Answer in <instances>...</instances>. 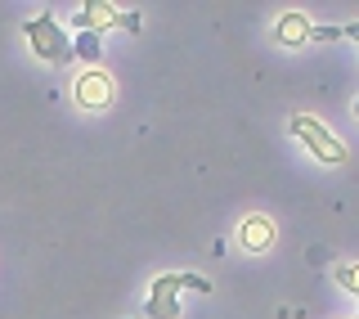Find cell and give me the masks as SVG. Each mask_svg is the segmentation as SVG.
I'll return each mask as SVG.
<instances>
[{
  "instance_id": "obj_1",
  "label": "cell",
  "mask_w": 359,
  "mask_h": 319,
  "mask_svg": "<svg viewBox=\"0 0 359 319\" xmlns=\"http://www.w3.org/2000/svg\"><path fill=\"white\" fill-rule=\"evenodd\" d=\"M22 37H27L32 54H36L41 63H54V67L72 63V37L63 32V22L54 18V14H36V18H27V22H22Z\"/></svg>"
},
{
  "instance_id": "obj_2",
  "label": "cell",
  "mask_w": 359,
  "mask_h": 319,
  "mask_svg": "<svg viewBox=\"0 0 359 319\" xmlns=\"http://www.w3.org/2000/svg\"><path fill=\"white\" fill-rule=\"evenodd\" d=\"M287 131L310 149V157H319V162H328V167H341V162H346V144L337 140V135L323 126L319 117H310V112H297V117L287 122Z\"/></svg>"
},
{
  "instance_id": "obj_3",
  "label": "cell",
  "mask_w": 359,
  "mask_h": 319,
  "mask_svg": "<svg viewBox=\"0 0 359 319\" xmlns=\"http://www.w3.org/2000/svg\"><path fill=\"white\" fill-rule=\"evenodd\" d=\"M72 27L76 32H108V27H126V32H140V14H121L117 5H108V0H90L72 14Z\"/></svg>"
},
{
  "instance_id": "obj_4",
  "label": "cell",
  "mask_w": 359,
  "mask_h": 319,
  "mask_svg": "<svg viewBox=\"0 0 359 319\" xmlns=\"http://www.w3.org/2000/svg\"><path fill=\"white\" fill-rule=\"evenodd\" d=\"M72 99H76V108H86V112H104L112 99H117V86H112V77L104 67H86L72 82Z\"/></svg>"
},
{
  "instance_id": "obj_5",
  "label": "cell",
  "mask_w": 359,
  "mask_h": 319,
  "mask_svg": "<svg viewBox=\"0 0 359 319\" xmlns=\"http://www.w3.org/2000/svg\"><path fill=\"white\" fill-rule=\"evenodd\" d=\"M180 275H157L149 288V301H144V315L149 319H180Z\"/></svg>"
},
{
  "instance_id": "obj_6",
  "label": "cell",
  "mask_w": 359,
  "mask_h": 319,
  "mask_svg": "<svg viewBox=\"0 0 359 319\" xmlns=\"http://www.w3.org/2000/svg\"><path fill=\"white\" fill-rule=\"evenodd\" d=\"M238 243L247 247V252H269V243H274V221L261 211H252V216H243V225H238Z\"/></svg>"
},
{
  "instance_id": "obj_7",
  "label": "cell",
  "mask_w": 359,
  "mask_h": 319,
  "mask_svg": "<svg viewBox=\"0 0 359 319\" xmlns=\"http://www.w3.org/2000/svg\"><path fill=\"white\" fill-rule=\"evenodd\" d=\"M274 37L283 45H292V50H301V45H310V18L301 14V9H287V14L274 22Z\"/></svg>"
},
{
  "instance_id": "obj_8",
  "label": "cell",
  "mask_w": 359,
  "mask_h": 319,
  "mask_svg": "<svg viewBox=\"0 0 359 319\" xmlns=\"http://www.w3.org/2000/svg\"><path fill=\"white\" fill-rule=\"evenodd\" d=\"M99 50H104V45H99L95 32H81V37L72 41V59H86L90 67H99Z\"/></svg>"
},
{
  "instance_id": "obj_9",
  "label": "cell",
  "mask_w": 359,
  "mask_h": 319,
  "mask_svg": "<svg viewBox=\"0 0 359 319\" xmlns=\"http://www.w3.org/2000/svg\"><path fill=\"white\" fill-rule=\"evenodd\" d=\"M337 283H341L346 292H355V297H359V266H337Z\"/></svg>"
},
{
  "instance_id": "obj_10",
  "label": "cell",
  "mask_w": 359,
  "mask_h": 319,
  "mask_svg": "<svg viewBox=\"0 0 359 319\" xmlns=\"http://www.w3.org/2000/svg\"><path fill=\"white\" fill-rule=\"evenodd\" d=\"M202 292V297H207V292H211V283L207 279H202V275H180V292Z\"/></svg>"
},
{
  "instance_id": "obj_11",
  "label": "cell",
  "mask_w": 359,
  "mask_h": 319,
  "mask_svg": "<svg viewBox=\"0 0 359 319\" xmlns=\"http://www.w3.org/2000/svg\"><path fill=\"white\" fill-rule=\"evenodd\" d=\"M323 41H341V27H310V45H323Z\"/></svg>"
},
{
  "instance_id": "obj_12",
  "label": "cell",
  "mask_w": 359,
  "mask_h": 319,
  "mask_svg": "<svg viewBox=\"0 0 359 319\" xmlns=\"http://www.w3.org/2000/svg\"><path fill=\"white\" fill-rule=\"evenodd\" d=\"M341 41H359V22H346V27H341Z\"/></svg>"
},
{
  "instance_id": "obj_13",
  "label": "cell",
  "mask_w": 359,
  "mask_h": 319,
  "mask_svg": "<svg viewBox=\"0 0 359 319\" xmlns=\"http://www.w3.org/2000/svg\"><path fill=\"white\" fill-rule=\"evenodd\" d=\"M355 117H359V99H355Z\"/></svg>"
},
{
  "instance_id": "obj_14",
  "label": "cell",
  "mask_w": 359,
  "mask_h": 319,
  "mask_svg": "<svg viewBox=\"0 0 359 319\" xmlns=\"http://www.w3.org/2000/svg\"><path fill=\"white\" fill-rule=\"evenodd\" d=\"M355 319H359V315H355Z\"/></svg>"
}]
</instances>
